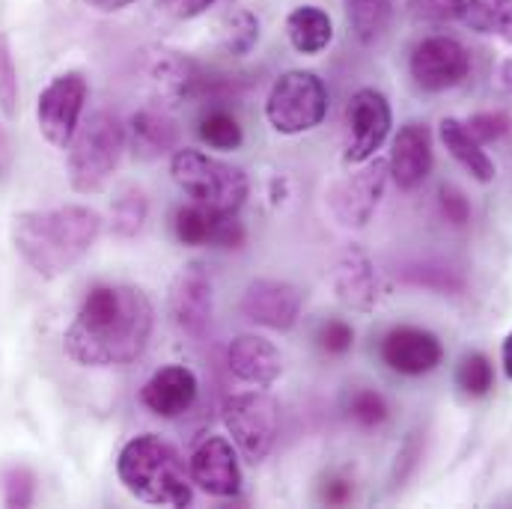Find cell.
Instances as JSON below:
<instances>
[{"mask_svg":"<svg viewBox=\"0 0 512 509\" xmlns=\"http://www.w3.org/2000/svg\"><path fill=\"white\" fill-rule=\"evenodd\" d=\"M343 9L355 39L364 45L379 42L393 18V0H343Z\"/></svg>","mask_w":512,"mask_h":509,"instance_id":"25","label":"cell"},{"mask_svg":"<svg viewBox=\"0 0 512 509\" xmlns=\"http://www.w3.org/2000/svg\"><path fill=\"white\" fill-rule=\"evenodd\" d=\"M191 480L200 492L212 498H239L242 495V468L233 441L224 435H206L188 459Z\"/></svg>","mask_w":512,"mask_h":509,"instance_id":"13","label":"cell"},{"mask_svg":"<svg viewBox=\"0 0 512 509\" xmlns=\"http://www.w3.org/2000/svg\"><path fill=\"white\" fill-rule=\"evenodd\" d=\"M304 298L298 286L274 277H259L251 280L245 295H242V316L268 331H292L301 319Z\"/></svg>","mask_w":512,"mask_h":509,"instance_id":"15","label":"cell"},{"mask_svg":"<svg viewBox=\"0 0 512 509\" xmlns=\"http://www.w3.org/2000/svg\"><path fill=\"white\" fill-rule=\"evenodd\" d=\"M286 39L298 54H322L334 39L331 15L319 6H295L286 15Z\"/></svg>","mask_w":512,"mask_h":509,"instance_id":"23","label":"cell"},{"mask_svg":"<svg viewBox=\"0 0 512 509\" xmlns=\"http://www.w3.org/2000/svg\"><path fill=\"white\" fill-rule=\"evenodd\" d=\"M346 417L361 429H379L390 417V405L379 390L373 387H355L346 396Z\"/></svg>","mask_w":512,"mask_h":509,"instance_id":"27","label":"cell"},{"mask_svg":"<svg viewBox=\"0 0 512 509\" xmlns=\"http://www.w3.org/2000/svg\"><path fill=\"white\" fill-rule=\"evenodd\" d=\"M128 149L137 161H158L176 152L179 128L161 111H137L128 123Z\"/></svg>","mask_w":512,"mask_h":509,"instance_id":"21","label":"cell"},{"mask_svg":"<svg viewBox=\"0 0 512 509\" xmlns=\"http://www.w3.org/2000/svg\"><path fill=\"white\" fill-rule=\"evenodd\" d=\"M465 128L480 140V143H492V140H501L507 131L512 128V117L510 114H504V111H480V114H474Z\"/></svg>","mask_w":512,"mask_h":509,"instance_id":"36","label":"cell"},{"mask_svg":"<svg viewBox=\"0 0 512 509\" xmlns=\"http://www.w3.org/2000/svg\"><path fill=\"white\" fill-rule=\"evenodd\" d=\"M349 498H352V483H346V480H331V483L325 486V501H328V504L340 507V504H346Z\"/></svg>","mask_w":512,"mask_h":509,"instance_id":"39","label":"cell"},{"mask_svg":"<svg viewBox=\"0 0 512 509\" xmlns=\"http://www.w3.org/2000/svg\"><path fill=\"white\" fill-rule=\"evenodd\" d=\"M117 477L128 495L149 507H191L194 480L179 450L161 435H137L117 456Z\"/></svg>","mask_w":512,"mask_h":509,"instance_id":"3","label":"cell"},{"mask_svg":"<svg viewBox=\"0 0 512 509\" xmlns=\"http://www.w3.org/2000/svg\"><path fill=\"white\" fill-rule=\"evenodd\" d=\"M152 81L161 93V99H167V105H176L185 93H188V66L176 57H161L152 69Z\"/></svg>","mask_w":512,"mask_h":509,"instance_id":"31","label":"cell"},{"mask_svg":"<svg viewBox=\"0 0 512 509\" xmlns=\"http://www.w3.org/2000/svg\"><path fill=\"white\" fill-rule=\"evenodd\" d=\"M197 134H200V140L209 149H218V152H233L245 140V128L230 111H209V114H203L200 126H197Z\"/></svg>","mask_w":512,"mask_h":509,"instance_id":"26","label":"cell"},{"mask_svg":"<svg viewBox=\"0 0 512 509\" xmlns=\"http://www.w3.org/2000/svg\"><path fill=\"white\" fill-rule=\"evenodd\" d=\"M152 328L155 307L140 286L99 283L84 295L63 334V349L78 367H128L146 352Z\"/></svg>","mask_w":512,"mask_h":509,"instance_id":"1","label":"cell"},{"mask_svg":"<svg viewBox=\"0 0 512 509\" xmlns=\"http://www.w3.org/2000/svg\"><path fill=\"white\" fill-rule=\"evenodd\" d=\"M456 387L465 396H471V399L489 396L492 387H495V367H492V361L483 352H465L459 358V367H456Z\"/></svg>","mask_w":512,"mask_h":509,"instance_id":"28","label":"cell"},{"mask_svg":"<svg viewBox=\"0 0 512 509\" xmlns=\"http://www.w3.org/2000/svg\"><path fill=\"white\" fill-rule=\"evenodd\" d=\"M84 102H87V78L81 72H63V75H57L39 93L36 123H39L42 137L51 146L69 149L75 131L81 126Z\"/></svg>","mask_w":512,"mask_h":509,"instance_id":"11","label":"cell"},{"mask_svg":"<svg viewBox=\"0 0 512 509\" xmlns=\"http://www.w3.org/2000/svg\"><path fill=\"white\" fill-rule=\"evenodd\" d=\"M197 396H200V382H197L194 370H188L182 364L155 370L140 387L143 408L161 420H176V417L188 414L194 408Z\"/></svg>","mask_w":512,"mask_h":509,"instance_id":"19","label":"cell"},{"mask_svg":"<svg viewBox=\"0 0 512 509\" xmlns=\"http://www.w3.org/2000/svg\"><path fill=\"white\" fill-rule=\"evenodd\" d=\"M221 420L227 435L233 438V444L245 453L248 462H262L277 438V402L274 396H268L262 387L254 390H242L224 399L221 405Z\"/></svg>","mask_w":512,"mask_h":509,"instance_id":"7","label":"cell"},{"mask_svg":"<svg viewBox=\"0 0 512 509\" xmlns=\"http://www.w3.org/2000/svg\"><path fill=\"white\" fill-rule=\"evenodd\" d=\"M498 78H501V84L512 93V60H507V63L501 66V75H498Z\"/></svg>","mask_w":512,"mask_h":509,"instance_id":"42","label":"cell"},{"mask_svg":"<svg viewBox=\"0 0 512 509\" xmlns=\"http://www.w3.org/2000/svg\"><path fill=\"white\" fill-rule=\"evenodd\" d=\"M501 364H504V373H507V379L512 382V331L507 334L504 346H501Z\"/></svg>","mask_w":512,"mask_h":509,"instance_id":"41","label":"cell"},{"mask_svg":"<svg viewBox=\"0 0 512 509\" xmlns=\"http://www.w3.org/2000/svg\"><path fill=\"white\" fill-rule=\"evenodd\" d=\"M382 361L399 376H426L444 361L441 340L417 325H396L382 337Z\"/></svg>","mask_w":512,"mask_h":509,"instance_id":"16","label":"cell"},{"mask_svg":"<svg viewBox=\"0 0 512 509\" xmlns=\"http://www.w3.org/2000/svg\"><path fill=\"white\" fill-rule=\"evenodd\" d=\"M256 42H259V21H256L254 12L233 9L227 15V21H224V45H227V51L245 57V54H251Z\"/></svg>","mask_w":512,"mask_h":509,"instance_id":"30","label":"cell"},{"mask_svg":"<svg viewBox=\"0 0 512 509\" xmlns=\"http://www.w3.org/2000/svg\"><path fill=\"white\" fill-rule=\"evenodd\" d=\"M227 367L239 382L251 387H271L283 376V355L271 340L259 334H239L227 346Z\"/></svg>","mask_w":512,"mask_h":509,"instance_id":"20","label":"cell"},{"mask_svg":"<svg viewBox=\"0 0 512 509\" xmlns=\"http://www.w3.org/2000/svg\"><path fill=\"white\" fill-rule=\"evenodd\" d=\"M93 9H99V12H120V9H126L131 0H87Z\"/></svg>","mask_w":512,"mask_h":509,"instance_id":"40","label":"cell"},{"mask_svg":"<svg viewBox=\"0 0 512 509\" xmlns=\"http://www.w3.org/2000/svg\"><path fill=\"white\" fill-rule=\"evenodd\" d=\"M459 21L474 33L512 45V0H462Z\"/></svg>","mask_w":512,"mask_h":509,"instance_id":"24","label":"cell"},{"mask_svg":"<svg viewBox=\"0 0 512 509\" xmlns=\"http://www.w3.org/2000/svg\"><path fill=\"white\" fill-rule=\"evenodd\" d=\"M438 203H441V212H444V218H447L450 224L465 227V224L471 221V203H468V197H465L459 188L444 185V188L438 191Z\"/></svg>","mask_w":512,"mask_h":509,"instance_id":"37","label":"cell"},{"mask_svg":"<svg viewBox=\"0 0 512 509\" xmlns=\"http://www.w3.org/2000/svg\"><path fill=\"white\" fill-rule=\"evenodd\" d=\"M432 164H435L432 128L426 123H405L393 137V149L387 158L390 179L396 182L399 191H414L429 179Z\"/></svg>","mask_w":512,"mask_h":509,"instance_id":"18","label":"cell"},{"mask_svg":"<svg viewBox=\"0 0 512 509\" xmlns=\"http://www.w3.org/2000/svg\"><path fill=\"white\" fill-rule=\"evenodd\" d=\"M387 179H390V170H387V161L379 155L358 164V170L346 173L328 188V197H325L328 215L343 230L367 227L382 206Z\"/></svg>","mask_w":512,"mask_h":509,"instance_id":"8","label":"cell"},{"mask_svg":"<svg viewBox=\"0 0 512 509\" xmlns=\"http://www.w3.org/2000/svg\"><path fill=\"white\" fill-rule=\"evenodd\" d=\"M170 176L191 203L218 212H239L251 194V182L242 167L191 146L173 152Z\"/></svg>","mask_w":512,"mask_h":509,"instance_id":"4","label":"cell"},{"mask_svg":"<svg viewBox=\"0 0 512 509\" xmlns=\"http://www.w3.org/2000/svg\"><path fill=\"white\" fill-rule=\"evenodd\" d=\"M215 3L218 0H158V9H164L167 15H173L179 21H188V18L209 12V6H215Z\"/></svg>","mask_w":512,"mask_h":509,"instance_id":"38","label":"cell"},{"mask_svg":"<svg viewBox=\"0 0 512 509\" xmlns=\"http://www.w3.org/2000/svg\"><path fill=\"white\" fill-rule=\"evenodd\" d=\"M167 310H170V322L173 328L188 337V340H203L212 328L215 319V286H212V274L200 259L185 262L173 280H170V292H167Z\"/></svg>","mask_w":512,"mask_h":509,"instance_id":"9","label":"cell"},{"mask_svg":"<svg viewBox=\"0 0 512 509\" xmlns=\"http://www.w3.org/2000/svg\"><path fill=\"white\" fill-rule=\"evenodd\" d=\"M316 346L325 355H334V358L337 355H346L355 346V328L349 322H343V319H328L316 331Z\"/></svg>","mask_w":512,"mask_h":509,"instance_id":"33","label":"cell"},{"mask_svg":"<svg viewBox=\"0 0 512 509\" xmlns=\"http://www.w3.org/2000/svg\"><path fill=\"white\" fill-rule=\"evenodd\" d=\"M0 486H3V504L6 507H30L36 486H33V474L27 468H21V465L6 468Z\"/></svg>","mask_w":512,"mask_h":509,"instance_id":"34","label":"cell"},{"mask_svg":"<svg viewBox=\"0 0 512 509\" xmlns=\"http://www.w3.org/2000/svg\"><path fill=\"white\" fill-rule=\"evenodd\" d=\"M18 69L12 60V48L6 33H0V111L3 117H15L18 114Z\"/></svg>","mask_w":512,"mask_h":509,"instance_id":"32","label":"cell"},{"mask_svg":"<svg viewBox=\"0 0 512 509\" xmlns=\"http://www.w3.org/2000/svg\"><path fill=\"white\" fill-rule=\"evenodd\" d=\"M390 126L393 114L384 93L373 87H361L358 93H352L343 114V161L349 167L370 161L384 146Z\"/></svg>","mask_w":512,"mask_h":509,"instance_id":"10","label":"cell"},{"mask_svg":"<svg viewBox=\"0 0 512 509\" xmlns=\"http://www.w3.org/2000/svg\"><path fill=\"white\" fill-rule=\"evenodd\" d=\"M149 215V203H146V194L140 188H126L117 200H114V233L131 239L140 233L143 221Z\"/></svg>","mask_w":512,"mask_h":509,"instance_id":"29","label":"cell"},{"mask_svg":"<svg viewBox=\"0 0 512 509\" xmlns=\"http://www.w3.org/2000/svg\"><path fill=\"white\" fill-rule=\"evenodd\" d=\"M173 233L185 248H227L236 251L245 245V227L239 212H218L200 203L179 206L173 215Z\"/></svg>","mask_w":512,"mask_h":509,"instance_id":"14","label":"cell"},{"mask_svg":"<svg viewBox=\"0 0 512 509\" xmlns=\"http://www.w3.org/2000/svg\"><path fill=\"white\" fill-rule=\"evenodd\" d=\"M328 114V87L316 72H283L265 96V120L277 134L295 137L322 126Z\"/></svg>","mask_w":512,"mask_h":509,"instance_id":"6","label":"cell"},{"mask_svg":"<svg viewBox=\"0 0 512 509\" xmlns=\"http://www.w3.org/2000/svg\"><path fill=\"white\" fill-rule=\"evenodd\" d=\"M331 289L346 310H355V313L376 310L379 277H376L373 259L367 256L364 248L349 245L340 251V256L334 259V268H331Z\"/></svg>","mask_w":512,"mask_h":509,"instance_id":"17","label":"cell"},{"mask_svg":"<svg viewBox=\"0 0 512 509\" xmlns=\"http://www.w3.org/2000/svg\"><path fill=\"white\" fill-rule=\"evenodd\" d=\"M102 233V218L90 206L30 209L12 218V245L45 280L69 274Z\"/></svg>","mask_w":512,"mask_h":509,"instance_id":"2","label":"cell"},{"mask_svg":"<svg viewBox=\"0 0 512 509\" xmlns=\"http://www.w3.org/2000/svg\"><path fill=\"white\" fill-rule=\"evenodd\" d=\"M128 134L114 114H93L69 143V182L78 194H96L108 185L126 152Z\"/></svg>","mask_w":512,"mask_h":509,"instance_id":"5","label":"cell"},{"mask_svg":"<svg viewBox=\"0 0 512 509\" xmlns=\"http://www.w3.org/2000/svg\"><path fill=\"white\" fill-rule=\"evenodd\" d=\"M438 137H441V143H444V149L477 179V182H483V185H489V182H495V176H498V170H495V161L489 158V152L483 149V143L465 128L462 120H456V117H447V120H441V126H438Z\"/></svg>","mask_w":512,"mask_h":509,"instance_id":"22","label":"cell"},{"mask_svg":"<svg viewBox=\"0 0 512 509\" xmlns=\"http://www.w3.org/2000/svg\"><path fill=\"white\" fill-rule=\"evenodd\" d=\"M408 12L417 24H444L459 18L462 0H408Z\"/></svg>","mask_w":512,"mask_h":509,"instance_id":"35","label":"cell"},{"mask_svg":"<svg viewBox=\"0 0 512 509\" xmlns=\"http://www.w3.org/2000/svg\"><path fill=\"white\" fill-rule=\"evenodd\" d=\"M408 72L423 93H444L459 87L471 72L468 48L453 36H426L414 45Z\"/></svg>","mask_w":512,"mask_h":509,"instance_id":"12","label":"cell"}]
</instances>
